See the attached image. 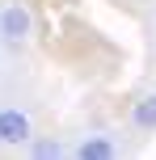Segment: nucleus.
<instances>
[{
	"label": "nucleus",
	"instance_id": "f257e3e1",
	"mask_svg": "<svg viewBox=\"0 0 156 160\" xmlns=\"http://www.w3.org/2000/svg\"><path fill=\"white\" fill-rule=\"evenodd\" d=\"M30 30H34V17H30L25 4H8L4 13H0V38H4L8 47H21V42L30 38Z\"/></svg>",
	"mask_w": 156,
	"mask_h": 160
},
{
	"label": "nucleus",
	"instance_id": "f03ea898",
	"mask_svg": "<svg viewBox=\"0 0 156 160\" xmlns=\"http://www.w3.org/2000/svg\"><path fill=\"white\" fill-rule=\"evenodd\" d=\"M30 135H34L30 118H25L17 105H4V110H0V143L4 148H21V143H30Z\"/></svg>",
	"mask_w": 156,
	"mask_h": 160
},
{
	"label": "nucleus",
	"instance_id": "7ed1b4c3",
	"mask_svg": "<svg viewBox=\"0 0 156 160\" xmlns=\"http://www.w3.org/2000/svg\"><path fill=\"white\" fill-rule=\"evenodd\" d=\"M76 156L80 160H110V156H118V148H114V139H106V135H89V139H80Z\"/></svg>",
	"mask_w": 156,
	"mask_h": 160
},
{
	"label": "nucleus",
	"instance_id": "20e7f679",
	"mask_svg": "<svg viewBox=\"0 0 156 160\" xmlns=\"http://www.w3.org/2000/svg\"><path fill=\"white\" fill-rule=\"evenodd\" d=\"M131 118H135V127H139V131H156V97H143V101H135Z\"/></svg>",
	"mask_w": 156,
	"mask_h": 160
},
{
	"label": "nucleus",
	"instance_id": "39448f33",
	"mask_svg": "<svg viewBox=\"0 0 156 160\" xmlns=\"http://www.w3.org/2000/svg\"><path fill=\"white\" fill-rule=\"evenodd\" d=\"M30 152L38 156V160H59L63 148H59V139H34V135H30Z\"/></svg>",
	"mask_w": 156,
	"mask_h": 160
}]
</instances>
